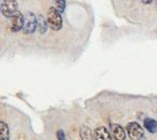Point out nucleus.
I'll list each match as a JSON object with an SVG mask.
<instances>
[{"mask_svg":"<svg viewBox=\"0 0 157 140\" xmlns=\"http://www.w3.org/2000/svg\"><path fill=\"white\" fill-rule=\"evenodd\" d=\"M47 21H48V25L51 29L53 30H60L62 28L63 21L61 13L56 9L54 7H51L48 10V15H47Z\"/></svg>","mask_w":157,"mask_h":140,"instance_id":"obj_1","label":"nucleus"},{"mask_svg":"<svg viewBox=\"0 0 157 140\" xmlns=\"http://www.w3.org/2000/svg\"><path fill=\"white\" fill-rule=\"evenodd\" d=\"M127 133L131 140H140L144 136L143 128L136 122H132V123H129L127 125Z\"/></svg>","mask_w":157,"mask_h":140,"instance_id":"obj_2","label":"nucleus"},{"mask_svg":"<svg viewBox=\"0 0 157 140\" xmlns=\"http://www.w3.org/2000/svg\"><path fill=\"white\" fill-rule=\"evenodd\" d=\"M37 28V17L33 12H28L26 15V19L24 20L23 32L24 34H33Z\"/></svg>","mask_w":157,"mask_h":140,"instance_id":"obj_3","label":"nucleus"},{"mask_svg":"<svg viewBox=\"0 0 157 140\" xmlns=\"http://www.w3.org/2000/svg\"><path fill=\"white\" fill-rule=\"evenodd\" d=\"M1 13L6 17H13L17 13V3L16 0H6L1 5Z\"/></svg>","mask_w":157,"mask_h":140,"instance_id":"obj_4","label":"nucleus"},{"mask_svg":"<svg viewBox=\"0 0 157 140\" xmlns=\"http://www.w3.org/2000/svg\"><path fill=\"white\" fill-rule=\"evenodd\" d=\"M24 16L21 12H17L15 15L12 17V25L11 29L12 31H19V30L23 29L24 26Z\"/></svg>","mask_w":157,"mask_h":140,"instance_id":"obj_5","label":"nucleus"},{"mask_svg":"<svg viewBox=\"0 0 157 140\" xmlns=\"http://www.w3.org/2000/svg\"><path fill=\"white\" fill-rule=\"evenodd\" d=\"M94 138L95 140H112V137L109 135V131L104 126H100L95 129Z\"/></svg>","mask_w":157,"mask_h":140,"instance_id":"obj_6","label":"nucleus"},{"mask_svg":"<svg viewBox=\"0 0 157 140\" xmlns=\"http://www.w3.org/2000/svg\"><path fill=\"white\" fill-rule=\"evenodd\" d=\"M112 131H113V135L115 140H125L126 138V133L125 129L118 124H114L112 126Z\"/></svg>","mask_w":157,"mask_h":140,"instance_id":"obj_7","label":"nucleus"},{"mask_svg":"<svg viewBox=\"0 0 157 140\" xmlns=\"http://www.w3.org/2000/svg\"><path fill=\"white\" fill-rule=\"evenodd\" d=\"M80 138L81 140H93L94 136H93V133L91 131V128L89 126H81L80 128Z\"/></svg>","mask_w":157,"mask_h":140,"instance_id":"obj_8","label":"nucleus"},{"mask_svg":"<svg viewBox=\"0 0 157 140\" xmlns=\"http://www.w3.org/2000/svg\"><path fill=\"white\" fill-rule=\"evenodd\" d=\"M10 139V131L7 123L0 121V140H9Z\"/></svg>","mask_w":157,"mask_h":140,"instance_id":"obj_9","label":"nucleus"},{"mask_svg":"<svg viewBox=\"0 0 157 140\" xmlns=\"http://www.w3.org/2000/svg\"><path fill=\"white\" fill-rule=\"evenodd\" d=\"M144 127L147 129L150 133H157V121H155L154 119H147L144 120Z\"/></svg>","mask_w":157,"mask_h":140,"instance_id":"obj_10","label":"nucleus"},{"mask_svg":"<svg viewBox=\"0 0 157 140\" xmlns=\"http://www.w3.org/2000/svg\"><path fill=\"white\" fill-rule=\"evenodd\" d=\"M48 21L44 17V15H38L37 17V27L39 29L40 34H46L48 28Z\"/></svg>","mask_w":157,"mask_h":140,"instance_id":"obj_11","label":"nucleus"},{"mask_svg":"<svg viewBox=\"0 0 157 140\" xmlns=\"http://www.w3.org/2000/svg\"><path fill=\"white\" fill-rule=\"evenodd\" d=\"M54 2V8L58 10L60 13H63L66 7V3H65V0H53Z\"/></svg>","mask_w":157,"mask_h":140,"instance_id":"obj_12","label":"nucleus"},{"mask_svg":"<svg viewBox=\"0 0 157 140\" xmlns=\"http://www.w3.org/2000/svg\"><path fill=\"white\" fill-rule=\"evenodd\" d=\"M56 137H58L59 140H66V138H65V134L62 129H59V131H56Z\"/></svg>","mask_w":157,"mask_h":140,"instance_id":"obj_13","label":"nucleus"},{"mask_svg":"<svg viewBox=\"0 0 157 140\" xmlns=\"http://www.w3.org/2000/svg\"><path fill=\"white\" fill-rule=\"evenodd\" d=\"M142 2L145 3V5H150V3L152 2V0H142Z\"/></svg>","mask_w":157,"mask_h":140,"instance_id":"obj_14","label":"nucleus"},{"mask_svg":"<svg viewBox=\"0 0 157 140\" xmlns=\"http://www.w3.org/2000/svg\"><path fill=\"white\" fill-rule=\"evenodd\" d=\"M0 10H1V7H0Z\"/></svg>","mask_w":157,"mask_h":140,"instance_id":"obj_15","label":"nucleus"},{"mask_svg":"<svg viewBox=\"0 0 157 140\" xmlns=\"http://www.w3.org/2000/svg\"><path fill=\"white\" fill-rule=\"evenodd\" d=\"M156 3H157V0H156Z\"/></svg>","mask_w":157,"mask_h":140,"instance_id":"obj_16","label":"nucleus"},{"mask_svg":"<svg viewBox=\"0 0 157 140\" xmlns=\"http://www.w3.org/2000/svg\"><path fill=\"white\" fill-rule=\"evenodd\" d=\"M3 1H6V0H3Z\"/></svg>","mask_w":157,"mask_h":140,"instance_id":"obj_17","label":"nucleus"}]
</instances>
